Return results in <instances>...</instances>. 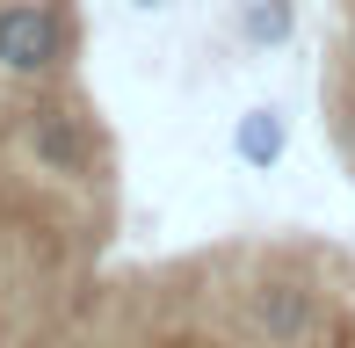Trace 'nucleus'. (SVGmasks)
Returning a JSON list of instances; mask_svg holds the SVG:
<instances>
[{
  "label": "nucleus",
  "mask_w": 355,
  "mask_h": 348,
  "mask_svg": "<svg viewBox=\"0 0 355 348\" xmlns=\"http://www.w3.org/2000/svg\"><path fill=\"white\" fill-rule=\"evenodd\" d=\"M283 146H290L283 109H247V116L232 123V153H239L247 167H276V160H283Z\"/></svg>",
  "instance_id": "obj_4"
},
{
  "label": "nucleus",
  "mask_w": 355,
  "mask_h": 348,
  "mask_svg": "<svg viewBox=\"0 0 355 348\" xmlns=\"http://www.w3.org/2000/svg\"><path fill=\"white\" fill-rule=\"evenodd\" d=\"M73 51V29L51 0H8L0 8V73L8 80H51Z\"/></svg>",
  "instance_id": "obj_1"
},
{
  "label": "nucleus",
  "mask_w": 355,
  "mask_h": 348,
  "mask_svg": "<svg viewBox=\"0 0 355 348\" xmlns=\"http://www.w3.org/2000/svg\"><path fill=\"white\" fill-rule=\"evenodd\" d=\"M131 8H167V0H131Z\"/></svg>",
  "instance_id": "obj_7"
},
{
  "label": "nucleus",
  "mask_w": 355,
  "mask_h": 348,
  "mask_svg": "<svg viewBox=\"0 0 355 348\" xmlns=\"http://www.w3.org/2000/svg\"><path fill=\"white\" fill-rule=\"evenodd\" d=\"M254 327L276 348H297L319 327V297L304 290V283H261V290H254Z\"/></svg>",
  "instance_id": "obj_3"
},
{
  "label": "nucleus",
  "mask_w": 355,
  "mask_h": 348,
  "mask_svg": "<svg viewBox=\"0 0 355 348\" xmlns=\"http://www.w3.org/2000/svg\"><path fill=\"white\" fill-rule=\"evenodd\" d=\"M22 146L37 153L44 174H87L94 146H87V123L73 116V109H37V116L22 123Z\"/></svg>",
  "instance_id": "obj_2"
},
{
  "label": "nucleus",
  "mask_w": 355,
  "mask_h": 348,
  "mask_svg": "<svg viewBox=\"0 0 355 348\" xmlns=\"http://www.w3.org/2000/svg\"><path fill=\"white\" fill-rule=\"evenodd\" d=\"M239 37L261 44V51L290 44L297 37V0H247V8H239Z\"/></svg>",
  "instance_id": "obj_5"
},
{
  "label": "nucleus",
  "mask_w": 355,
  "mask_h": 348,
  "mask_svg": "<svg viewBox=\"0 0 355 348\" xmlns=\"http://www.w3.org/2000/svg\"><path fill=\"white\" fill-rule=\"evenodd\" d=\"M341 146H348V167H355V109H348V123H341Z\"/></svg>",
  "instance_id": "obj_6"
}]
</instances>
